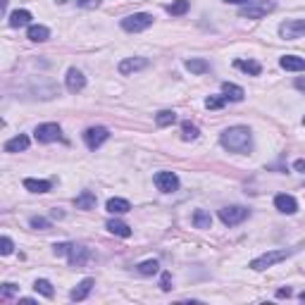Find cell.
<instances>
[{
    "label": "cell",
    "instance_id": "cell-1",
    "mask_svg": "<svg viewBox=\"0 0 305 305\" xmlns=\"http://www.w3.org/2000/svg\"><path fill=\"white\" fill-rule=\"evenodd\" d=\"M219 143L224 145L229 152H239V155H248L253 148V134L248 126H229L222 131Z\"/></svg>",
    "mask_w": 305,
    "mask_h": 305
},
{
    "label": "cell",
    "instance_id": "cell-2",
    "mask_svg": "<svg viewBox=\"0 0 305 305\" xmlns=\"http://www.w3.org/2000/svg\"><path fill=\"white\" fill-rule=\"evenodd\" d=\"M300 248V246H298ZM298 248H279V251H269L265 253V255H260V258H255V260L251 262V269H255V272H262V269L272 267V265H277V262L286 260V258H291L293 253L298 251Z\"/></svg>",
    "mask_w": 305,
    "mask_h": 305
},
{
    "label": "cell",
    "instance_id": "cell-3",
    "mask_svg": "<svg viewBox=\"0 0 305 305\" xmlns=\"http://www.w3.org/2000/svg\"><path fill=\"white\" fill-rule=\"evenodd\" d=\"M274 8H277L274 0H253V3L243 5V8L239 10V15H241L243 19H262V17H267Z\"/></svg>",
    "mask_w": 305,
    "mask_h": 305
},
{
    "label": "cell",
    "instance_id": "cell-4",
    "mask_svg": "<svg viewBox=\"0 0 305 305\" xmlns=\"http://www.w3.org/2000/svg\"><path fill=\"white\" fill-rule=\"evenodd\" d=\"M152 22H155L152 15H148V12H136V15H129V17L122 19V29L129 31V34H141V31L152 27Z\"/></svg>",
    "mask_w": 305,
    "mask_h": 305
},
{
    "label": "cell",
    "instance_id": "cell-5",
    "mask_svg": "<svg viewBox=\"0 0 305 305\" xmlns=\"http://www.w3.org/2000/svg\"><path fill=\"white\" fill-rule=\"evenodd\" d=\"M248 215H251V212H248L246 207H241V205H229V207H222V210H219V219H222L226 226L241 224Z\"/></svg>",
    "mask_w": 305,
    "mask_h": 305
},
{
    "label": "cell",
    "instance_id": "cell-6",
    "mask_svg": "<svg viewBox=\"0 0 305 305\" xmlns=\"http://www.w3.org/2000/svg\"><path fill=\"white\" fill-rule=\"evenodd\" d=\"M108 138H110V131L105 129V126H91V129L84 131V141H86V145H89V150H98Z\"/></svg>",
    "mask_w": 305,
    "mask_h": 305
},
{
    "label": "cell",
    "instance_id": "cell-7",
    "mask_svg": "<svg viewBox=\"0 0 305 305\" xmlns=\"http://www.w3.org/2000/svg\"><path fill=\"white\" fill-rule=\"evenodd\" d=\"M279 36L286 41H296V38L305 36V19H288L279 27Z\"/></svg>",
    "mask_w": 305,
    "mask_h": 305
},
{
    "label": "cell",
    "instance_id": "cell-8",
    "mask_svg": "<svg viewBox=\"0 0 305 305\" xmlns=\"http://www.w3.org/2000/svg\"><path fill=\"white\" fill-rule=\"evenodd\" d=\"M152 181H155L158 191H162V193H174V191H179V177H177L174 172H158V174L152 177Z\"/></svg>",
    "mask_w": 305,
    "mask_h": 305
},
{
    "label": "cell",
    "instance_id": "cell-9",
    "mask_svg": "<svg viewBox=\"0 0 305 305\" xmlns=\"http://www.w3.org/2000/svg\"><path fill=\"white\" fill-rule=\"evenodd\" d=\"M60 126L53 124V122H48V124H38L36 129H34V136H36L38 143H53V141H57L60 138Z\"/></svg>",
    "mask_w": 305,
    "mask_h": 305
},
{
    "label": "cell",
    "instance_id": "cell-10",
    "mask_svg": "<svg viewBox=\"0 0 305 305\" xmlns=\"http://www.w3.org/2000/svg\"><path fill=\"white\" fill-rule=\"evenodd\" d=\"M67 260H69L72 267H84V265L91 260V251L86 248V246H77V243H72V248H69V253H67Z\"/></svg>",
    "mask_w": 305,
    "mask_h": 305
},
{
    "label": "cell",
    "instance_id": "cell-11",
    "mask_svg": "<svg viewBox=\"0 0 305 305\" xmlns=\"http://www.w3.org/2000/svg\"><path fill=\"white\" fill-rule=\"evenodd\" d=\"M148 67V60L145 57H126V60H122L119 62V74L122 77H126V74H134V72H138V69H145Z\"/></svg>",
    "mask_w": 305,
    "mask_h": 305
},
{
    "label": "cell",
    "instance_id": "cell-12",
    "mask_svg": "<svg viewBox=\"0 0 305 305\" xmlns=\"http://www.w3.org/2000/svg\"><path fill=\"white\" fill-rule=\"evenodd\" d=\"M93 286H96V279L86 277L84 281H79V284H77V288H74L72 293H69V298H72L74 303H79V300H86V298H89V293L93 291Z\"/></svg>",
    "mask_w": 305,
    "mask_h": 305
},
{
    "label": "cell",
    "instance_id": "cell-13",
    "mask_svg": "<svg viewBox=\"0 0 305 305\" xmlns=\"http://www.w3.org/2000/svg\"><path fill=\"white\" fill-rule=\"evenodd\" d=\"M274 207H277L279 212H284V215H293L298 210V203L293 196H286V193H279L274 198Z\"/></svg>",
    "mask_w": 305,
    "mask_h": 305
},
{
    "label": "cell",
    "instance_id": "cell-14",
    "mask_svg": "<svg viewBox=\"0 0 305 305\" xmlns=\"http://www.w3.org/2000/svg\"><path fill=\"white\" fill-rule=\"evenodd\" d=\"M84 86H86V77H84L77 67H72V69L67 72V91H69V93H79V91H84Z\"/></svg>",
    "mask_w": 305,
    "mask_h": 305
},
{
    "label": "cell",
    "instance_id": "cell-15",
    "mask_svg": "<svg viewBox=\"0 0 305 305\" xmlns=\"http://www.w3.org/2000/svg\"><path fill=\"white\" fill-rule=\"evenodd\" d=\"M279 64H281V69H286V72H303L305 69V60L298 57V55H284V57L279 60Z\"/></svg>",
    "mask_w": 305,
    "mask_h": 305
},
{
    "label": "cell",
    "instance_id": "cell-16",
    "mask_svg": "<svg viewBox=\"0 0 305 305\" xmlns=\"http://www.w3.org/2000/svg\"><path fill=\"white\" fill-rule=\"evenodd\" d=\"M96 203H98V198H96V193H93V191H81L79 196L74 198V205H77V210H93V207H96Z\"/></svg>",
    "mask_w": 305,
    "mask_h": 305
},
{
    "label": "cell",
    "instance_id": "cell-17",
    "mask_svg": "<svg viewBox=\"0 0 305 305\" xmlns=\"http://www.w3.org/2000/svg\"><path fill=\"white\" fill-rule=\"evenodd\" d=\"M222 93H224V98L232 100V103H241V100L246 98V91H243L241 86H236V84H229V81L222 84Z\"/></svg>",
    "mask_w": 305,
    "mask_h": 305
},
{
    "label": "cell",
    "instance_id": "cell-18",
    "mask_svg": "<svg viewBox=\"0 0 305 305\" xmlns=\"http://www.w3.org/2000/svg\"><path fill=\"white\" fill-rule=\"evenodd\" d=\"M29 22H31V12H29V10H15V12L10 15V19H8V24L12 29L27 27Z\"/></svg>",
    "mask_w": 305,
    "mask_h": 305
},
{
    "label": "cell",
    "instance_id": "cell-19",
    "mask_svg": "<svg viewBox=\"0 0 305 305\" xmlns=\"http://www.w3.org/2000/svg\"><path fill=\"white\" fill-rule=\"evenodd\" d=\"M234 67L241 69V72H246V74H251V77H258V74L262 72V64L258 62V60H236Z\"/></svg>",
    "mask_w": 305,
    "mask_h": 305
},
{
    "label": "cell",
    "instance_id": "cell-20",
    "mask_svg": "<svg viewBox=\"0 0 305 305\" xmlns=\"http://www.w3.org/2000/svg\"><path fill=\"white\" fill-rule=\"evenodd\" d=\"M105 207H108L110 215H124V212H129V210H131L129 200H124V198H110Z\"/></svg>",
    "mask_w": 305,
    "mask_h": 305
},
{
    "label": "cell",
    "instance_id": "cell-21",
    "mask_svg": "<svg viewBox=\"0 0 305 305\" xmlns=\"http://www.w3.org/2000/svg\"><path fill=\"white\" fill-rule=\"evenodd\" d=\"M27 38L29 41H34V43H43V41H48L50 38V31L45 27H41V24H31L27 31Z\"/></svg>",
    "mask_w": 305,
    "mask_h": 305
},
{
    "label": "cell",
    "instance_id": "cell-22",
    "mask_svg": "<svg viewBox=\"0 0 305 305\" xmlns=\"http://www.w3.org/2000/svg\"><path fill=\"white\" fill-rule=\"evenodd\" d=\"M27 148H29V136L24 134L10 138L8 143H5V152H19V150H27Z\"/></svg>",
    "mask_w": 305,
    "mask_h": 305
},
{
    "label": "cell",
    "instance_id": "cell-23",
    "mask_svg": "<svg viewBox=\"0 0 305 305\" xmlns=\"http://www.w3.org/2000/svg\"><path fill=\"white\" fill-rule=\"evenodd\" d=\"M105 226H108V232L115 234V236H122V239H129V236H131V226L124 224V222H119V219H110Z\"/></svg>",
    "mask_w": 305,
    "mask_h": 305
},
{
    "label": "cell",
    "instance_id": "cell-24",
    "mask_svg": "<svg viewBox=\"0 0 305 305\" xmlns=\"http://www.w3.org/2000/svg\"><path fill=\"white\" fill-rule=\"evenodd\" d=\"M191 222H193L196 229H210V226H212V217H210V212H205V210H196L193 217H191Z\"/></svg>",
    "mask_w": 305,
    "mask_h": 305
},
{
    "label": "cell",
    "instance_id": "cell-25",
    "mask_svg": "<svg viewBox=\"0 0 305 305\" xmlns=\"http://www.w3.org/2000/svg\"><path fill=\"white\" fill-rule=\"evenodd\" d=\"M24 189L31 193H48L50 191V181L45 179H24Z\"/></svg>",
    "mask_w": 305,
    "mask_h": 305
},
{
    "label": "cell",
    "instance_id": "cell-26",
    "mask_svg": "<svg viewBox=\"0 0 305 305\" xmlns=\"http://www.w3.org/2000/svg\"><path fill=\"white\" fill-rule=\"evenodd\" d=\"M186 69L191 74H205V72H210V62L207 60H200V57H191V60H186Z\"/></svg>",
    "mask_w": 305,
    "mask_h": 305
},
{
    "label": "cell",
    "instance_id": "cell-27",
    "mask_svg": "<svg viewBox=\"0 0 305 305\" xmlns=\"http://www.w3.org/2000/svg\"><path fill=\"white\" fill-rule=\"evenodd\" d=\"M191 8V0H174L172 5H167V12H170L172 17H181V15H186Z\"/></svg>",
    "mask_w": 305,
    "mask_h": 305
},
{
    "label": "cell",
    "instance_id": "cell-28",
    "mask_svg": "<svg viewBox=\"0 0 305 305\" xmlns=\"http://www.w3.org/2000/svg\"><path fill=\"white\" fill-rule=\"evenodd\" d=\"M174 122H177V112L174 110H160L155 115V124L158 126H172Z\"/></svg>",
    "mask_w": 305,
    "mask_h": 305
},
{
    "label": "cell",
    "instance_id": "cell-29",
    "mask_svg": "<svg viewBox=\"0 0 305 305\" xmlns=\"http://www.w3.org/2000/svg\"><path fill=\"white\" fill-rule=\"evenodd\" d=\"M34 291L41 293V296H45V298L55 296V288H53V284H50L48 279H36V281H34Z\"/></svg>",
    "mask_w": 305,
    "mask_h": 305
},
{
    "label": "cell",
    "instance_id": "cell-30",
    "mask_svg": "<svg viewBox=\"0 0 305 305\" xmlns=\"http://www.w3.org/2000/svg\"><path fill=\"white\" fill-rule=\"evenodd\" d=\"M138 274H143V277H150V274H158V269H160V262L158 260H145L138 265Z\"/></svg>",
    "mask_w": 305,
    "mask_h": 305
},
{
    "label": "cell",
    "instance_id": "cell-31",
    "mask_svg": "<svg viewBox=\"0 0 305 305\" xmlns=\"http://www.w3.org/2000/svg\"><path fill=\"white\" fill-rule=\"evenodd\" d=\"M198 126L196 124H191V122H184L181 124V136H184V141H196L198 138Z\"/></svg>",
    "mask_w": 305,
    "mask_h": 305
},
{
    "label": "cell",
    "instance_id": "cell-32",
    "mask_svg": "<svg viewBox=\"0 0 305 305\" xmlns=\"http://www.w3.org/2000/svg\"><path fill=\"white\" fill-rule=\"evenodd\" d=\"M19 293V286L17 284H12V281H5L3 284V288H0V298L3 300H8V298H12V296H17Z\"/></svg>",
    "mask_w": 305,
    "mask_h": 305
},
{
    "label": "cell",
    "instance_id": "cell-33",
    "mask_svg": "<svg viewBox=\"0 0 305 305\" xmlns=\"http://www.w3.org/2000/svg\"><path fill=\"white\" fill-rule=\"evenodd\" d=\"M226 105V98L224 96H210V98L205 100V108L207 110H222Z\"/></svg>",
    "mask_w": 305,
    "mask_h": 305
},
{
    "label": "cell",
    "instance_id": "cell-34",
    "mask_svg": "<svg viewBox=\"0 0 305 305\" xmlns=\"http://www.w3.org/2000/svg\"><path fill=\"white\" fill-rule=\"evenodd\" d=\"M29 224H31V229H38V232H48V229H50V219H45V217H31V222H29Z\"/></svg>",
    "mask_w": 305,
    "mask_h": 305
},
{
    "label": "cell",
    "instance_id": "cell-35",
    "mask_svg": "<svg viewBox=\"0 0 305 305\" xmlns=\"http://www.w3.org/2000/svg\"><path fill=\"white\" fill-rule=\"evenodd\" d=\"M12 251H15L12 239H10V236H3V239H0V253H3V255H10Z\"/></svg>",
    "mask_w": 305,
    "mask_h": 305
},
{
    "label": "cell",
    "instance_id": "cell-36",
    "mask_svg": "<svg viewBox=\"0 0 305 305\" xmlns=\"http://www.w3.org/2000/svg\"><path fill=\"white\" fill-rule=\"evenodd\" d=\"M69 248H72V243H67V241L55 243V246H53V253H55V255H67V253H69Z\"/></svg>",
    "mask_w": 305,
    "mask_h": 305
},
{
    "label": "cell",
    "instance_id": "cell-37",
    "mask_svg": "<svg viewBox=\"0 0 305 305\" xmlns=\"http://www.w3.org/2000/svg\"><path fill=\"white\" fill-rule=\"evenodd\" d=\"M79 8H86V10H96L100 8V0H74Z\"/></svg>",
    "mask_w": 305,
    "mask_h": 305
},
{
    "label": "cell",
    "instance_id": "cell-38",
    "mask_svg": "<svg viewBox=\"0 0 305 305\" xmlns=\"http://www.w3.org/2000/svg\"><path fill=\"white\" fill-rule=\"evenodd\" d=\"M160 288H162V291H170V288H172V274H170V272H162Z\"/></svg>",
    "mask_w": 305,
    "mask_h": 305
},
{
    "label": "cell",
    "instance_id": "cell-39",
    "mask_svg": "<svg viewBox=\"0 0 305 305\" xmlns=\"http://www.w3.org/2000/svg\"><path fill=\"white\" fill-rule=\"evenodd\" d=\"M291 293H293L291 288H279V291H277V298H288Z\"/></svg>",
    "mask_w": 305,
    "mask_h": 305
},
{
    "label": "cell",
    "instance_id": "cell-40",
    "mask_svg": "<svg viewBox=\"0 0 305 305\" xmlns=\"http://www.w3.org/2000/svg\"><path fill=\"white\" fill-rule=\"evenodd\" d=\"M293 170L303 172V174H305V160H296V162H293Z\"/></svg>",
    "mask_w": 305,
    "mask_h": 305
},
{
    "label": "cell",
    "instance_id": "cell-41",
    "mask_svg": "<svg viewBox=\"0 0 305 305\" xmlns=\"http://www.w3.org/2000/svg\"><path fill=\"white\" fill-rule=\"evenodd\" d=\"M224 3H232V5H248L253 0H224Z\"/></svg>",
    "mask_w": 305,
    "mask_h": 305
},
{
    "label": "cell",
    "instance_id": "cell-42",
    "mask_svg": "<svg viewBox=\"0 0 305 305\" xmlns=\"http://www.w3.org/2000/svg\"><path fill=\"white\" fill-rule=\"evenodd\" d=\"M296 89L305 93V79H296Z\"/></svg>",
    "mask_w": 305,
    "mask_h": 305
},
{
    "label": "cell",
    "instance_id": "cell-43",
    "mask_svg": "<svg viewBox=\"0 0 305 305\" xmlns=\"http://www.w3.org/2000/svg\"><path fill=\"white\" fill-rule=\"evenodd\" d=\"M0 5H3V12H5V10H8V0H3Z\"/></svg>",
    "mask_w": 305,
    "mask_h": 305
},
{
    "label": "cell",
    "instance_id": "cell-44",
    "mask_svg": "<svg viewBox=\"0 0 305 305\" xmlns=\"http://www.w3.org/2000/svg\"><path fill=\"white\" fill-rule=\"evenodd\" d=\"M300 300H303V303H305V291H303V293H300Z\"/></svg>",
    "mask_w": 305,
    "mask_h": 305
},
{
    "label": "cell",
    "instance_id": "cell-45",
    "mask_svg": "<svg viewBox=\"0 0 305 305\" xmlns=\"http://www.w3.org/2000/svg\"><path fill=\"white\" fill-rule=\"evenodd\" d=\"M303 124H305V117H303Z\"/></svg>",
    "mask_w": 305,
    "mask_h": 305
}]
</instances>
